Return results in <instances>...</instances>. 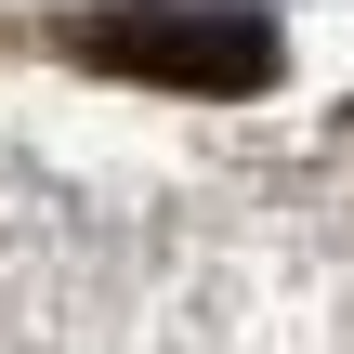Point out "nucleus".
<instances>
[{
	"instance_id": "obj_1",
	"label": "nucleus",
	"mask_w": 354,
	"mask_h": 354,
	"mask_svg": "<svg viewBox=\"0 0 354 354\" xmlns=\"http://www.w3.org/2000/svg\"><path fill=\"white\" fill-rule=\"evenodd\" d=\"M79 66L171 79V92H263L276 79V13H250V0H105L79 26Z\"/></svg>"
}]
</instances>
